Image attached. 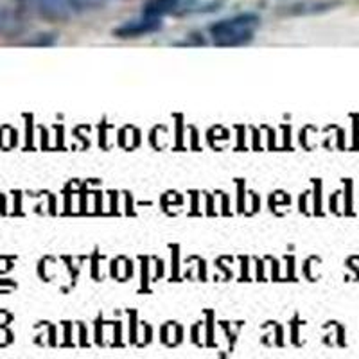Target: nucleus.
<instances>
[{
    "label": "nucleus",
    "instance_id": "f257e3e1",
    "mask_svg": "<svg viewBox=\"0 0 359 359\" xmlns=\"http://www.w3.org/2000/svg\"><path fill=\"white\" fill-rule=\"evenodd\" d=\"M261 25V17L255 13H239L233 17L214 22L208 34L217 47H239L253 40Z\"/></svg>",
    "mask_w": 359,
    "mask_h": 359
},
{
    "label": "nucleus",
    "instance_id": "f03ea898",
    "mask_svg": "<svg viewBox=\"0 0 359 359\" xmlns=\"http://www.w3.org/2000/svg\"><path fill=\"white\" fill-rule=\"evenodd\" d=\"M221 6L217 0H146L142 13L149 17H185V15H200L212 13Z\"/></svg>",
    "mask_w": 359,
    "mask_h": 359
},
{
    "label": "nucleus",
    "instance_id": "7ed1b4c3",
    "mask_svg": "<svg viewBox=\"0 0 359 359\" xmlns=\"http://www.w3.org/2000/svg\"><path fill=\"white\" fill-rule=\"evenodd\" d=\"M102 2L104 0H29V4L43 13L45 17L60 20H67L74 15L99 8Z\"/></svg>",
    "mask_w": 359,
    "mask_h": 359
},
{
    "label": "nucleus",
    "instance_id": "20e7f679",
    "mask_svg": "<svg viewBox=\"0 0 359 359\" xmlns=\"http://www.w3.org/2000/svg\"><path fill=\"white\" fill-rule=\"evenodd\" d=\"M29 0H0V33L11 34L24 27Z\"/></svg>",
    "mask_w": 359,
    "mask_h": 359
},
{
    "label": "nucleus",
    "instance_id": "39448f33",
    "mask_svg": "<svg viewBox=\"0 0 359 359\" xmlns=\"http://www.w3.org/2000/svg\"><path fill=\"white\" fill-rule=\"evenodd\" d=\"M163 25V18L149 17L146 13H142L140 17L131 18L126 20L124 24H121L118 27L114 29V34L121 40H131V38H140L147 36V34H153L156 31H160Z\"/></svg>",
    "mask_w": 359,
    "mask_h": 359
}]
</instances>
